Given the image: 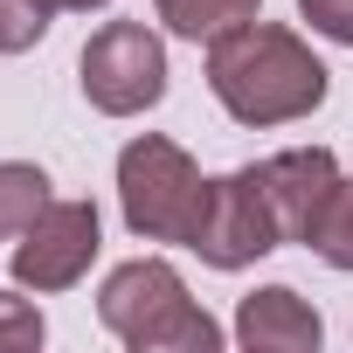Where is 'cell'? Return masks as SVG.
<instances>
[{"label":"cell","mask_w":353,"mask_h":353,"mask_svg":"<svg viewBox=\"0 0 353 353\" xmlns=\"http://www.w3.org/2000/svg\"><path fill=\"white\" fill-rule=\"evenodd\" d=\"M83 97L104 111V118H132L145 104L166 97V49L145 21H104L90 42H83Z\"/></svg>","instance_id":"obj_4"},{"label":"cell","mask_w":353,"mask_h":353,"mask_svg":"<svg viewBox=\"0 0 353 353\" xmlns=\"http://www.w3.org/2000/svg\"><path fill=\"white\" fill-rule=\"evenodd\" d=\"M118 208H125L132 236H145V243H194L201 208H208V181L188 159V145L145 132L118 152Z\"/></svg>","instance_id":"obj_3"},{"label":"cell","mask_w":353,"mask_h":353,"mask_svg":"<svg viewBox=\"0 0 353 353\" xmlns=\"http://www.w3.org/2000/svg\"><path fill=\"white\" fill-rule=\"evenodd\" d=\"M208 90L236 125H291L325 104V63L277 21H236L208 42Z\"/></svg>","instance_id":"obj_1"},{"label":"cell","mask_w":353,"mask_h":353,"mask_svg":"<svg viewBox=\"0 0 353 353\" xmlns=\"http://www.w3.org/2000/svg\"><path fill=\"white\" fill-rule=\"evenodd\" d=\"M49 208V173L28 159H0V236H21Z\"/></svg>","instance_id":"obj_10"},{"label":"cell","mask_w":353,"mask_h":353,"mask_svg":"<svg viewBox=\"0 0 353 353\" xmlns=\"http://www.w3.org/2000/svg\"><path fill=\"white\" fill-rule=\"evenodd\" d=\"M49 35V8L42 0H0V56H21Z\"/></svg>","instance_id":"obj_12"},{"label":"cell","mask_w":353,"mask_h":353,"mask_svg":"<svg viewBox=\"0 0 353 353\" xmlns=\"http://www.w3.org/2000/svg\"><path fill=\"white\" fill-rule=\"evenodd\" d=\"M319 312L291 291V284H270V291H250L243 312H236V339L250 353H319Z\"/></svg>","instance_id":"obj_8"},{"label":"cell","mask_w":353,"mask_h":353,"mask_svg":"<svg viewBox=\"0 0 353 353\" xmlns=\"http://www.w3.org/2000/svg\"><path fill=\"white\" fill-rule=\"evenodd\" d=\"M263 194H270V215H277V236L284 243H312L325 201L339 194V166L325 145H298V152H277L263 159Z\"/></svg>","instance_id":"obj_7"},{"label":"cell","mask_w":353,"mask_h":353,"mask_svg":"<svg viewBox=\"0 0 353 353\" xmlns=\"http://www.w3.org/2000/svg\"><path fill=\"white\" fill-rule=\"evenodd\" d=\"M97 256V208L90 201H49L21 243H14V284L28 291H70Z\"/></svg>","instance_id":"obj_6"},{"label":"cell","mask_w":353,"mask_h":353,"mask_svg":"<svg viewBox=\"0 0 353 353\" xmlns=\"http://www.w3.org/2000/svg\"><path fill=\"white\" fill-rule=\"evenodd\" d=\"M97 319L139 353H215L222 346V325L188 298L181 270L159 263V256L118 263L97 291Z\"/></svg>","instance_id":"obj_2"},{"label":"cell","mask_w":353,"mask_h":353,"mask_svg":"<svg viewBox=\"0 0 353 353\" xmlns=\"http://www.w3.org/2000/svg\"><path fill=\"white\" fill-rule=\"evenodd\" d=\"M0 346H42V312L14 291H0Z\"/></svg>","instance_id":"obj_13"},{"label":"cell","mask_w":353,"mask_h":353,"mask_svg":"<svg viewBox=\"0 0 353 353\" xmlns=\"http://www.w3.org/2000/svg\"><path fill=\"white\" fill-rule=\"evenodd\" d=\"M312 250L332 263V270H353V181H339V194L325 201L319 229H312Z\"/></svg>","instance_id":"obj_11"},{"label":"cell","mask_w":353,"mask_h":353,"mask_svg":"<svg viewBox=\"0 0 353 353\" xmlns=\"http://www.w3.org/2000/svg\"><path fill=\"white\" fill-rule=\"evenodd\" d=\"M49 14H90V8H104V0H42Z\"/></svg>","instance_id":"obj_15"},{"label":"cell","mask_w":353,"mask_h":353,"mask_svg":"<svg viewBox=\"0 0 353 353\" xmlns=\"http://www.w3.org/2000/svg\"><path fill=\"white\" fill-rule=\"evenodd\" d=\"M284 236H277V215H270V194H263V166H236L222 181H208V208H201V229H194V256L215 263V270H243L256 256H270Z\"/></svg>","instance_id":"obj_5"},{"label":"cell","mask_w":353,"mask_h":353,"mask_svg":"<svg viewBox=\"0 0 353 353\" xmlns=\"http://www.w3.org/2000/svg\"><path fill=\"white\" fill-rule=\"evenodd\" d=\"M298 14H305L325 42H346V49H353V0H298Z\"/></svg>","instance_id":"obj_14"},{"label":"cell","mask_w":353,"mask_h":353,"mask_svg":"<svg viewBox=\"0 0 353 353\" xmlns=\"http://www.w3.org/2000/svg\"><path fill=\"white\" fill-rule=\"evenodd\" d=\"M256 8H263V0H159V21L173 35H188V42H215L222 28L256 21Z\"/></svg>","instance_id":"obj_9"}]
</instances>
